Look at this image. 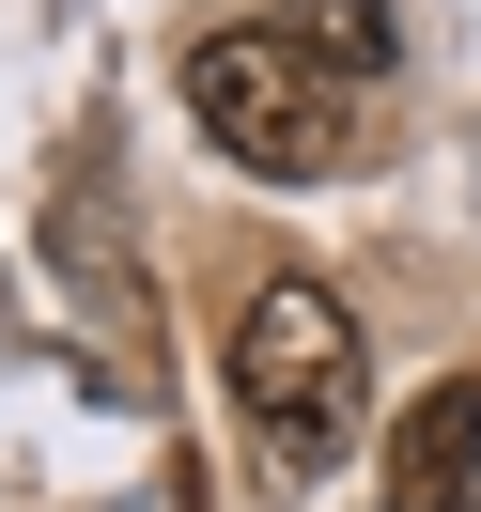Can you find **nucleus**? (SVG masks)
I'll return each instance as SVG.
<instances>
[{
	"label": "nucleus",
	"mask_w": 481,
	"mask_h": 512,
	"mask_svg": "<svg viewBox=\"0 0 481 512\" xmlns=\"http://www.w3.org/2000/svg\"><path fill=\"white\" fill-rule=\"evenodd\" d=\"M388 512H481V373H435L388 419Z\"/></svg>",
	"instance_id": "obj_3"
},
{
	"label": "nucleus",
	"mask_w": 481,
	"mask_h": 512,
	"mask_svg": "<svg viewBox=\"0 0 481 512\" xmlns=\"http://www.w3.org/2000/svg\"><path fill=\"white\" fill-rule=\"evenodd\" d=\"M264 32L311 78H388V32H404V16H388V0H264Z\"/></svg>",
	"instance_id": "obj_4"
},
{
	"label": "nucleus",
	"mask_w": 481,
	"mask_h": 512,
	"mask_svg": "<svg viewBox=\"0 0 481 512\" xmlns=\"http://www.w3.org/2000/svg\"><path fill=\"white\" fill-rule=\"evenodd\" d=\"M357 404H373L357 311H342V295L311 280V264L249 280V311H233V419L264 435V466H342Z\"/></svg>",
	"instance_id": "obj_1"
},
{
	"label": "nucleus",
	"mask_w": 481,
	"mask_h": 512,
	"mask_svg": "<svg viewBox=\"0 0 481 512\" xmlns=\"http://www.w3.org/2000/svg\"><path fill=\"white\" fill-rule=\"evenodd\" d=\"M187 109H202V140H218L233 171H264V187H311V171H326V78L295 63L264 16L187 47Z\"/></svg>",
	"instance_id": "obj_2"
}]
</instances>
